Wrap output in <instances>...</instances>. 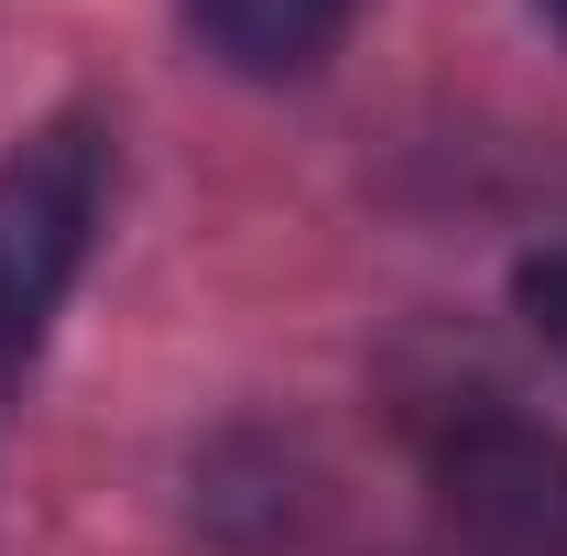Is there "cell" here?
<instances>
[{"label": "cell", "instance_id": "277c9868", "mask_svg": "<svg viewBox=\"0 0 567 556\" xmlns=\"http://www.w3.org/2000/svg\"><path fill=\"white\" fill-rule=\"evenodd\" d=\"M513 306H524V317H535V339L567 360V240H546V251L513 274Z\"/></svg>", "mask_w": 567, "mask_h": 556}, {"label": "cell", "instance_id": "7a4b0ae2", "mask_svg": "<svg viewBox=\"0 0 567 556\" xmlns=\"http://www.w3.org/2000/svg\"><path fill=\"white\" fill-rule=\"evenodd\" d=\"M436 524L458 556H567V436L535 415H458L436 447Z\"/></svg>", "mask_w": 567, "mask_h": 556}, {"label": "cell", "instance_id": "6da1fadb", "mask_svg": "<svg viewBox=\"0 0 567 556\" xmlns=\"http://www.w3.org/2000/svg\"><path fill=\"white\" fill-rule=\"evenodd\" d=\"M110 218V132L87 110H55L44 132L0 164V349H44L55 306L76 295Z\"/></svg>", "mask_w": 567, "mask_h": 556}, {"label": "cell", "instance_id": "5b68a950", "mask_svg": "<svg viewBox=\"0 0 567 556\" xmlns=\"http://www.w3.org/2000/svg\"><path fill=\"white\" fill-rule=\"evenodd\" d=\"M535 11H546V22H557V33H567V0H535Z\"/></svg>", "mask_w": 567, "mask_h": 556}, {"label": "cell", "instance_id": "3957f363", "mask_svg": "<svg viewBox=\"0 0 567 556\" xmlns=\"http://www.w3.org/2000/svg\"><path fill=\"white\" fill-rule=\"evenodd\" d=\"M360 0H186V33L208 44L229 76H317L339 55V33H350Z\"/></svg>", "mask_w": 567, "mask_h": 556}]
</instances>
